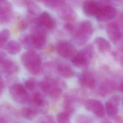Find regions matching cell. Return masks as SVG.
<instances>
[{
    "instance_id": "1",
    "label": "cell",
    "mask_w": 123,
    "mask_h": 123,
    "mask_svg": "<svg viewBox=\"0 0 123 123\" xmlns=\"http://www.w3.org/2000/svg\"><path fill=\"white\" fill-rule=\"evenodd\" d=\"M21 62L30 73L37 75L41 71V59L39 55L33 49H28L21 56Z\"/></svg>"
},
{
    "instance_id": "2",
    "label": "cell",
    "mask_w": 123,
    "mask_h": 123,
    "mask_svg": "<svg viewBox=\"0 0 123 123\" xmlns=\"http://www.w3.org/2000/svg\"><path fill=\"white\" fill-rule=\"evenodd\" d=\"M93 32V27L89 20H84L72 32L74 42L78 45H83L90 38Z\"/></svg>"
},
{
    "instance_id": "3",
    "label": "cell",
    "mask_w": 123,
    "mask_h": 123,
    "mask_svg": "<svg viewBox=\"0 0 123 123\" xmlns=\"http://www.w3.org/2000/svg\"><path fill=\"white\" fill-rule=\"evenodd\" d=\"M39 86L42 91L52 98H57L62 94V87L65 86L61 81L50 78H47L41 81Z\"/></svg>"
},
{
    "instance_id": "4",
    "label": "cell",
    "mask_w": 123,
    "mask_h": 123,
    "mask_svg": "<svg viewBox=\"0 0 123 123\" xmlns=\"http://www.w3.org/2000/svg\"><path fill=\"white\" fill-rule=\"evenodd\" d=\"M94 54L93 46L88 44L83 49L76 52L71 58V62L77 67H86L89 64Z\"/></svg>"
},
{
    "instance_id": "5",
    "label": "cell",
    "mask_w": 123,
    "mask_h": 123,
    "mask_svg": "<svg viewBox=\"0 0 123 123\" xmlns=\"http://www.w3.org/2000/svg\"><path fill=\"white\" fill-rule=\"evenodd\" d=\"M9 91L11 97L15 102L21 104L28 103L30 96L23 85L13 83L9 86Z\"/></svg>"
},
{
    "instance_id": "6",
    "label": "cell",
    "mask_w": 123,
    "mask_h": 123,
    "mask_svg": "<svg viewBox=\"0 0 123 123\" xmlns=\"http://www.w3.org/2000/svg\"><path fill=\"white\" fill-rule=\"evenodd\" d=\"M30 35L32 46L37 49H43L46 45V32L40 25L33 27Z\"/></svg>"
},
{
    "instance_id": "7",
    "label": "cell",
    "mask_w": 123,
    "mask_h": 123,
    "mask_svg": "<svg viewBox=\"0 0 123 123\" xmlns=\"http://www.w3.org/2000/svg\"><path fill=\"white\" fill-rule=\"evenodd\" d=\"M28 103L38 113H46L49 109V105L44 96L39 92H35L29 98Z\"/></svg>"
},
{
    "instance_id": "8",
    "label": "cell",
    "mask_w": 123,
    "mask_h": 123,
    "mask_svg": "<svg viewBox=\"0 0 123 123\" xmlns=\"http://www.w3.org/2000/svg\"><path fill=\"white\" fill-rule=\"evenodd\" d=\"M117 14L118 11L115 7L102 4L95 17L99 22H106L114 18Z\"/></svg>"
},
{
    "instance_id": "9",
    "label": "cell",
    "mask_w": 123,
    "mask_h": 123,
    "mask_svg": "<svg viewBox=\"0 0 123 123\" xmlns=\"http://www.w3.org/2000/svg\"><path fill=\"white\" fill-rule=\"evenodd\" d=\"M57 53L64 58H71L76 52L73 44L68 40H61L56 45Z\"/></svg>"
},
{
    "instance_id": "10",
    "label": "cell",
    "mask_w": 123,
    "mask_h": 123,
    "mask_svg": "<svg viewBox=\"0 0 123 123\" xmlns=\"http://www.w3.org/2000/svg\"><path fill=\"white\" fill-rule=\"evenodd\" d=\"M13 14L12 4L7 0H0V25L8 23Z\"/></svg>"
},
{
    "instance_id": "11",
    "label": "cell",
    "mask_w": 123,
    "mask_h": 123,
    "mask_svg": "<svg viewBox=\"0 0 123 123\" xmlns=\"http://www.w3.org/2000/svg\"><path fill=\"white\" fill-rule=\"evenodd\" d=\"M85 106L87 111L93 112L98 117H103L106 113L104 105L100 101L97 99H88L85 102Z\"/></svg>"
},
{
    "instance_id": "12",
    "label": "cell",
    "mask_w": 123,
    "mask_h": 123,
    "mask_svg": "<svg viewBox=\"0 0 123 123\" xmlns=\"http://www.w3.org/2000/svg\"><path fill=\"white\" fill-rule=\"evenodd\" d=\"M121 98L120 96L116 95L111 97L105 104V112L110 117L115 116L118 112L119 107Z\"/></svg>"
},
{
    "instance_id": "13",
    "label": "cell",
    "mask_w": 123,
    "mask_h": 123,
    "mask_svg": "<svg viewBox=\"0 0 123 123\" xmlns=\"http://www.w3.org/2000/svg\"><path fill=\"white\" fill-rule=\"evenodd\" d=\"M17 64L13 60L7 57L0 63V70L3 74L6 76H11L19 71Z\"/></svg>"
},
{
    "instance_id": "14",
    "label": "cell",
    "mask_w": 123,
    "mask_h": 123,
    "mask_svg": "<svg viewBox=\"0 0 123 123\" xmlns=\"http://www.w3.org/2000/svg\"><path fill=\"white\" fill-rule=\"evenodd\" d=\"M37 21L39 25L48 29H53L56 26L55 20L47 11H44L40 13Z\"/></svg>"
},
{
    "instance_id": "15",
    "label": "cell",
    "mask_w": 123,
    "mask_h": 123,
    "mask_svg": "<svg viewBox=\"0 0 123 123\" xmlns=\"http://www.w3.org/2000/svg\"><path fill=\"white\" fill-rule=\"evenodd\" d=\"M106 31L110 39L114 42H118L122 38L120 27L115 22L108 23L106 26Z\"/></svg>"
},
{
    "instance_id": "16",
    "label": "cell",
    "mask_w": 123,
    "mask_h": 123,
    "mask_svg": "<svg viewBox=\"0 0 123 123\" xmlns=\"http://www.w3.org/2000/svg\"><path fill=\"white\" fill-rule=\"evenodd\" d=\"M102 4L94 0L85 1L83 4V10L85 14L89 16H96Z\"/></svg>"
},
{
    "instance_id": "17",
    "label": "cell",
    "mask_w": 123,
    "mask_h": 123,
    "mask_svg": "<svg viewBox=\"0 0 123 123\" xmlns=\"http://www.w3.org/2000/svg\"><path fill=\"white\" fill-rule=\"evenodd\" d=\"M78 82L82 86L89 89H93L96 86L95 78L92 74L88 71H85L80 75Z\"/></svg>"
},
{
    "instance_id": "18",
    "label": "cell",
    "mask_w": 123,
    "mask_h": 123,
    "mask_svg": "<svg viewBox=\"0 0 123 123\" xmlns=\"http://www.w3.org/2000/svg\"><path fill=\"white\" fill-rule=\"evenodd\" d=\"M65 4L61 8L59 12V16L62 19L68 22L74 21L77 18L76 13L71 7L65 6Z\"/></svg>"
},
{
    "instance_id": "19",
    "label": "cell",
    "mask_w": 123,
    "mask_h": 123,
    "mask_svg": "<svg viewBox=\"0 0 123 123\" xmlns=\"http://www.w3.org/2000/svg\"><path fill=\"white\" fill-rule=\"evenodd\" d=\"M75 99L73 97L68 95L64 97L63 102L64 111L68 114L70 116L75 112Z\"/></svg>"
},
{
    "instance_id": "20",
    "label": "cell",
    "mask_w": 123,
    "mask_h": 123,
    "mask_svg": "<svg viewBox=\"0 0 123 123\" xmlns=\"http://www.w3.org/2000/svg\"><path fill=\"white\" fill-rule=\"evenodd\" d=\"M57 73L64 78H71L74 76V72L72 68L65 64H59L56 68Z\"/></svg>"
},
{
    "instance_id": "21",
    "label": "cell",
    "mask_w": 123,
    "mask_h": 123,
    "mask_svg": "<svg viewBox=\"0 0 123 123\" xmlns=\"http://www.w3.org/2000/svg\"><path fill=\"white\" fill-rule=\"evenodd\" d=\"M5 49L10 55H15L21 51L22 45L19 42L16 40H11L5 45Z\"/></svg>"
},
{
    "instance_id": "22",
    "label": "cell",
    "mask_w": 123,
    "mask_h": 123,
    "mask_svg": "<svg viewBox=\"0 0 123 123\" xmlns=\"http://www.w3.org/2000/svg\"><path fill=\"white\" fill-rule=\"evenodd\" d=\"M115 88V84L111 80H107L103 82L100 86L98 93L100 95L104 97L110 94Z\"/></svg>"
},
{
    "instance_id": "23",
    "label": "cell",
    "mask_w": 123,
    "mask_h": 123,
    "mask_svg": "<svg viewBox=\"0 0 123 123\" xmlns=\"http://www.w3.org/2000/svg\"><path fill=\"white\" fill-rule=\"evenodd\" d=\"M94 43L98 51L101 53H105L111 49V45L107 39L101 37H98L95 38Z\"/></svg>"
},
{
    "instance_id": "24",
    "label": "cell",
    "mask_w": 123,
    "mask_h": 123,
    "mask_svg": "<svg viewBox=\"0 0 123 123\" xmlns=\"http://www.w3.org/2000/svg\"><path fill=\"white\" fill-rule=\"evenodd\" d=\"M21 2L27 7L29 15L31 16L37 15L41 11L40 7L35 3L30 0H23Z\"/></svg>"
},
{
    "instance_id": "25",
    "label": "cell",
    "mask_w": 123,
    "mask_h": 123,
    "mask_svg": "<svg viewBox=\"0 0 123 123\" xmlns=\"http://www.w3.org/2000/svg\"><path fill=\"white\" fill-rule=\"evenodd\" d=\"M21 114L25 119L32 120L37 116L38 113L36 110L31 107H25L22 108Z\"/></svg>"
},
{
    "instance_id": "26",
    "label": "cell",
    "mask_w": 123,
    "mask_h": 123,
    "mask_svg": "<svg viewBox=\"0 0 123 123\" xmlns=\"http://www.w3.org/2000/svg\"><path fill=\"white\" fill-rule=\"evenodd\" d=\"M11 37V32L7 28L0 30V49L5 46Z\"/></svg>"
},
{
    "instance_id": "27",
    "label": "cell",
    "mask_w": 123,
    "mask_h": 123,
    "mask_svg": "<svg viewBox=\"0 0 123 123\" xmlns=\"http://www.w3.org/2000/svg\"><path fill=\"white\" fill-rule=\"evenodd\" d=\"M44 4L49 8H60L65 4V1L60 0H49L42 1Z\"/></svg>"
},
{
    "instance_id": "28",
    "label": "cell",
    "mask_w": 123,
    "mask_h": 123,
    "mask_svg": "<svg viewBox=\"0 0 123 123\" xmlns=\"http://www.w3.org/2000/svg\"><path fill=\"white\" fill-rule=\"evenodd\" d=\"M70 116L64 111L59 113L57 115L56 119L58 123H71Z\"/></svg>"
},
{
    "instance_id": "29",
    "label": "cell",
    "mask_w": 123,
    "mask_h": 123,
    "mask_svg": "<svg viewBox=\"0 0 123 123\" xmlns=\"http://www.w3.org/2000/svg\"><path fill=\"white\" fill-rule=\"evenodd\" d=\"M20 41L21 45L22 44L25 48H28L32 46L31 38L29 34L22 36L20 38Z\"/></svg>"
},
{
    "instance_id": "30",
    "label": "cell",
    "mask_w": 123,
    "mask_h": 123,
    "mask_svg": "<svg viewBox=\"0 0 123 123\" xmlns=\"http://www.w3.org/2000/svg\"><path fill=\"white\" fill-rule=\"evenodd\" d=\"M23 86L27 90L32 91L36 86V82L33 79H29L25 82Z\"/></svg>"
},
{
    "instance_id": "31",
    "label": "cell",
    "mask_w": 123,
    "mask_h": 123,
    "mask_svg": "<svg viewBox=\"0 0 123 123\" xmlns=\"http://www.w3.org/2000/svg\"><path fill=\"white\" fill-rule=\"evenodd\" d=\"M27 22L23 18H19L17 22V27L19 30L23 31L27 27Z\"/></svg>"
},
{
    "instance_id": "32",
    "label": "cell",
    "mask_w": 123,
    "mask_h": 123,
    "mask_svg": "<svg viewBox=\"0 0 123 123\" xmlns=\"http://www.w3.org/2000/svg\"><path fill=\"white\" fill-rule=\"evenodd\" d=\"M40 123H56V122L52 115H47L41 119Z\"/></svg>"
},
{
    "instance_id": "33",
    "label": "cell",
    "mask_w": 123,
    "mask_h": 123,
    "mask_svg": "<svg viewBox=\"0 0 123 123\" xmlns=\"http://www.w3.org/2000/svg\"><path fill=\"white\" fill-rule=\"evenodd\" d=\"M77 123H92V121L89 117L85 115H81L77 118Z\"/></svg>"
},
{
    "instance_id": "34",
    "label": "cell",
    "mask_w": 123,
    "mask_h": 123,
    "mask_svg": "<svg viewBox=\"0 0 123 123\" xmlns=\"http://www.w3.org/2000/svg\"><path fill=\"white\" fill-rule=\"evenodd\" d=\"M5 87V81L2 75L0 73V97L2 94Z\"/></svg>"
},
{
    "instance_id": "35",
    "label": "cell",
    "mask_w": 123,
    "mask_h": 123,
    "mask_svg": "<svg viewBox=\"0 0 123 123\" xmlns=\"http://www.w3.org/2000/svg\"><path fill=\"white\" fill-rule=\"evenodd\" d=\"M64 28L68 31L72 32L74 30L75 26L70 23H67L64 25Z\"/></svg>"
},
{
    "instance_id": "36",
    "label": "cell",
    "mask_w": 123,
    "mask_h": 123,
    "mask_svg": "<svg viewBox=\"0 0 123 123\" xmlns=\"http://www.w3.org/2000/svg\"><path fill=\"white\" fill-rule=\"evenodd\" d=\"M0 123H9V121L7 119L0 116Z\"/></svg>"
},
{
    "instance_id": "37",
    "label": "cell",
    "mask_w": 123,
    "mask_h": 123,
    "mask_svg": "<svg viewBox=\"0 0 123 123\" xmlns=\"http://www.w3.org/2000/svg\"><path fill=\"white\" fill-rule=\"evenodd\" d=\"M119 90L121 92H122V90H123V83H122V82H121V83L120 84V85L119 86Z\"/></svg>"
},
{
    "instance_id": "38",
    "label": "cell",
    "mask_w": 123,
    "mask_h": 123,
    "mask_svg": "<svg viewBox=\"0 0 123 123\" xmlns=\"http://www.w3.org/2000/svg\"><path fill=\"white\" fill-rule=\"evenodd\" d=\"M101 123H111V122H110V121H104Z\"/></svg>"
}]
</instances>
